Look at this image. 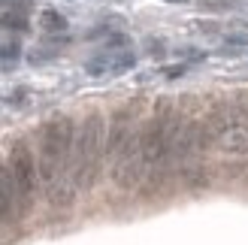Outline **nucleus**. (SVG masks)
I'll list each match as a JSON object with an SVG mask.
<instances>
[{"label":"nucleus","mask_w":248,"mask_h":245,"mask_svg":"<svg viewBox=\"0 0 248 245\" xmlns=\"http://www.w3.org/2000/svg\"><path fill=\"white\" fill-rule=\"evenodd\" d=\"M16 206H18L16 179H12L9 167H0V221H3V224L16 221Z\"/></svg>","instance_id":"nucleus-4"},{"label":"nucleus","mask_w":248,"mask_h":245,"mask_svg":"<svg viewBox=\"0 0 248 245\" xmlns=\"http://www.w3.org/2000/svg\"><path fill=\"white\" fill-rule=\"evenodd\" d=\"M215 142H218V149H224V152H233V154H248V130L242 127H215Z\"/></svg>","instance_id":"nucleus-5"},{"label":"nucleus","mask_w":248,"mask_h":245,"mask_svg":"<svg viewBox=\"0 0 248 245\" xmlns=\"http://www.w3.org/2000/svg\"><path fill=\"white\" fill-rule=\"evenodd\" d=\"M172 3H182V0H172Z\"/></svg>","instance_id":"nucleus-8"},{"label":"nucleus","mask_w":248,"mask_h":245,"mask_svg":"<svg viewBox=\"0 0 248 245\" xmlns=\"http://www.w3.org/2000/svg\"><path fill=\"white\" fill-rule=\"evenodd\" d=\"M73 149H76V127L67 115L46 121L43 127V152H40V176L52 185L73 167Z\"/></svg>","instance_id":"nucleus-2"},{"label":"nucleus","mask_w":248,"mask_h":245,"mask_svg":"<svg viewBox=\"0 0 248 245\" xmlns=\"http://www.w3.org/2000/svg\"><path fill=\"white\" fill-rule=\"evenodd\" d=\"M9 173L16 179V188H18V209L28 212L31 203L36 197V182H40V169H36V157L31 152V145L24 139H16L9 152Z\"/></svg>","instance_id":"nucleus-3"},{"label":"nucleus","mask_w":248,"mask_h":245,"mask_svg":"<svg viewBox=\"0 0 248 245\" xmlns=\"http://www.w3.org/2000/svg\"><path fill=\"white\" fill-rule=\"evenodd\" d=\"M106 121L100 112H91L85 118L82 130L76 133V149H73V182L76 188L88 191L97 179V169H100L103 152H106Z\"/></svg>","instance_id":"nucleus-1"},{"label":"nucleus","mask_w":248,"mask_h":245,"mask_svg":"<svg viewBox=\"0 0 248 245\" xmlns=\"http://www.w3.org/2000/svg\"><path fill=\"white\" fill-rule=\"evenodd\" d=\"M43 28H48V31H64L67 21H64V15H58L55 9H46L43 12Z\"/></svg>","instance_id":"nucleus-6"},{"label":"nucleus","mask_w":248,"mask_h":245,"mask_svg":"<svg viewBox=\"0 0 248 245\" xmlns=\"http://www.w3.org/2000/svg\"><path fill=\"white\" fill-rule=\"evenodd\" d=\"M0 24H6V28H24V18H16V15H0Z\"/></svg>","instance_id":"nucleus-7"}]
</instances>
